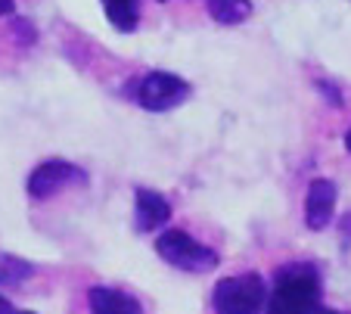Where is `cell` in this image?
Wrapping results in <instances>:
<instances>
[{
    "label": "cell",
    "instance_id": "1",
    "mask_svg": "<svg viewBox=\"0 0 351 314\" xmlns=\"http://www.w3.org/2000/svg\"><path fill=\"white\" fill-rule=\"evenodd\" d=\"M265 314H324L317 271L311 265L280 267Z\"/></svg>",
    "mask_w": 351,
    "mask_h": 314
},
{
    "label": "cell",
    "instance_id": "2",
    "mask_svg": "<svg viewBox=\"0 0 351 314\" xmlns=\"http://www.w3.org/2000/svg\"><path fill=\"white\" fill-rule=\"evenodd\" d=\"M215 314H261L267 305V287L258 274H237L218 280L212 293Z\"/></svg>",
    "mask_w": 351,
    "mask_h": 314
},
{
    "label": "cell",
    "instance_id": "3",
    "mask_svg": "<svg viewBox=\"0 0 351 314\" xmlns=\"http://www.w3.org/2000/svg\"><path fill=\"white\" fill-rule=\"evenodd\" d=\"M156 252L178 271H190V274H208L218 267V252L193 240L186 230H165L156 240Z\"/></svg>",
    "mask_w": 351,
    "mask_h": 314
},
{
    "label": "cell",
    "instance_id": "4",
    "mask_svg": "<svg viewBox=\"0 0 351 314\" xmlns=\"http://www.w3.org/2000/svg\"><path fill=\"white\" fill-rule=\"evenodd\" d=\"M190 97V84L171 72H149L137 84V103L149 112H168Z\"/></svg>",
    "mask_w": 351,
    "mask_h": 314
},
{
    "label": "cell",
    "instance_id": "5",
    "mask_svg": "<svg viewBox=\"0 0 351 314\" xmlns=\"http://www.w3.org/2000/svg\"><path fill=\"white\" fill-rule=\"evenodd\" d=\"M87 181V171L66 159H47L28 174V196L34 200H47V196L60 193L62 187H72V184H84Z\"/></svg>",
    "mask_w": 351,
    "mask_h": 314
},
{
    "label": "cell",
    "instance_id": "6",
    "mask_svg": "<svg viewBox=\"0 0 351 314\" xmlns=\"http://www.w3.org/2000/svg\"><path fill=\"white\" fill-rule=\"evenodd\" d=\"M332 208H336V184L317 178L308 184V196H305V224L311 230H324L332 221Z\"/></svg>",
    "mask_w": 351,
    "mask_h": 314
},
{
    "label": "cell",
    "instance_id": "7",
    "mask_svg": "<svg viewBox=\"0 0 351 314\" xmlns=\"http://www.w3.org/2000/svg\"><path fill=\"white\" fill-rule=\"evenodd\" d=\"M134 218H137V230H143V234L159 230L171 218V202L162 193H156V190L137 187V193H134Z\"/></svg>",
    "mask_w": 351,
    "mask_h": 314
},
{
    "label": "cell",
    "instance_id": "8",
    "mask_svg": "<svg viewBox=\"0 0 351 314\" xmlns=\"http://www.w3.org/2000/svg\"><path fill=\"white\" fill-rule=\"evenodd\" d=\"M87 302H90V314H143V308L134 295L112 287H93Z\"/></svg>",
    "mask_w": 351,
    "mask_h": 314
},
{
    "label": "cell",
    "instance_id": "9",
    "mask_svg": "<svg viewBox=\"0 0 351 314\" xmlns=\"http://www.w3.org/2000/svg\"><path fill=\"white\" fill-rule=\"evenodd\" d=\"M252 0H208V16L221 25H239L252 16Z\"/></svg>",
    "mask_w": 351,
    "mask_h": 314
},
{
    "label": "cell",
    "instance_id": "10",
    "mask_svg": "<svg viewBox=\"0 0 351 314\" xmlns=\"http://www.w3.org/2000/svg\"><path fill=\"white\" fill-rule=\"evenodd\" d=\"M34 274V265H28L19 255L0 252V287H19Z\"/></svg>",
    "mask_w": 351,
    "mask_h": 314
},
{
    "label": "cell",
    "instance_id": "11",
    "mask_svg": "<svg viewBox=\"0 0 351 314\" xmlns=\"http://www.w3.org/2000/svg\"><path fill=\"white\" fill-rule=\"evenodd\" d=\"M339 237H342V249L351 246V212L339 221Z\"/></svg>",
    "mask_w": 351,
    "mask_h": 314
},
{
    "label": "cell",
    "instance_id": "12",
    "mask_svg": "<svg viewBox=\"0 0 351 314\" xmlns=\"http://www.w3.org/2000/svg\"><path fill=\"white\" fill-rule=\"evenodd\" d=\"M0 314H19V311H16V308H13V302H10V299H3V295H0Z\"/></svg>",
    "mask_w": 351,
    "mask_h": 314
},
{
    "label": "cell",
    "instance_id": "13",
    "mask_svg": "<svg viewBox=\"0 0 351 314\" xmlns=\"http://www.w3.org/2000/svg\"><path fill=\"white\" fill-rule=\"evenodd\" d=\"M16 10V0H0V16H10Z\"/></svg>",
    "mask_w": 351,
    "mask_h": 314
},
{
    "label": "cell",
    "instance_id": "14",
    "mask_svg": "<svg viewBox=\"0 0 351 314\" xmlns=\"http://www.w3.org/2000/svg\"><path fill=\"white\" fill-rule=\"evenodd\" d=\"M345 149H348V153H351V131L345 134Z\"/></svg>",
    "mask_w": 351,
    "mask_h": 314
},
{
    "label": "cell",
    "instance_id": "15",
    "mask_svg": "<svg viewBox=\"0 0 351 314\" xmlns=\"http://www.w3.org/2000/svg\"><path fill=\"white\" fill-rule=\"evenodd\" d=\"M324 314H348V311H336V308H324Z\"/></svg>",
    "mask_w": 351,
    "mask_h": 314
},
{
    "label": "cell",
    "instance_id": "16",
    "mask_svg": "<svg viewBox=\"0 0 351 314\" xmlns=\"http://www.w3.org/2000/svg\"><path fill=\"white\" fill-rule=\"evenodd\" d=\"M19 314H32V311H19Z\"/></svg>",
    "mask_w": 351,
    "mask_h": 314
}]
</instances>
